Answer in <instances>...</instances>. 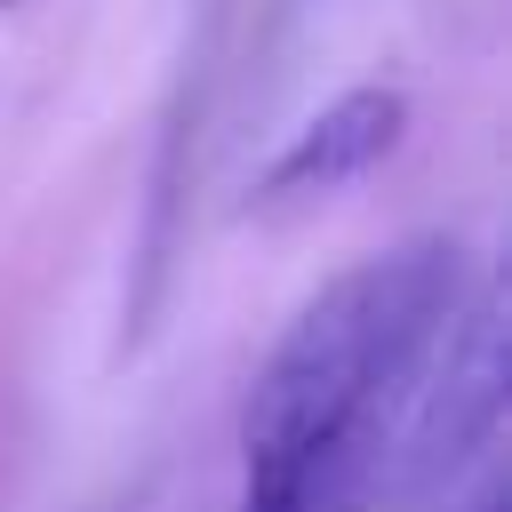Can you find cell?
<instances>
[{"instance_id":"3957f363","label":"cell","mask_w":512,"mask_h":512,"mask_svg":"<svg viewBox=\"0 0 512 512\" xmlns=\"http://www.w3.org/2000/svg\"><path fill=\"white\" fill-rule=\"evenodd\" d=\"M400 136H408V96H400V88H352V96L320 104V112L288 136V152H280V160L264 168V184H256V208L328 200V192H344L352 176H368Z\"/></svg>"},{"instance_id":"277c9868","label":"cell","mask_w":512,"mask_h":512,"mask_svg":"<svg viewBox=\"0 0 512 512\" xmlns=\"http://www.w3.org/2000/svg\"><path fill=\"white\" fill-rule=\"evenodd\" d=\"M472 512H504V488H488V496H480V504H472Z\"/></svg>"},{"instance_id":"7a4b0ae2","label":"cell","mask_w":512,"mask_h":512,"mask_svg":"<svg viewBox=\"0 0 512 512\" xmlns=\"http://www.w3.org/2000/svg\"><path fill=\"white\" fill-rule=\"evenodd\" d=\"M432 376L416 400V424L400 440V496H432L448 488L504 424V304L496 288H480L472 304H456V320L432 344Z\"/></svg>"},{"instance_id":"6da1fadb","label":"cell","mask_w":512,"mask_h":512,"mask_svg":"<svg viewBox=\"0 0 512 512\" xmlns=\"http://www.w3.org/2000/svg\"><path fill=\"white\" fill-rule=\"evenodd\" d=\"M456 304H464L456 240H400L352 264L344 280H328L248 384V408H240L248 496L304 488L336 448H360V440L376 448L384 408L424 376Z\"/></svg>"},{"instance_id":"5b68a950","label":"cell","mask_w":512,"mask_h":512,"mask_svg":"<svg viewBox=\"0 0 512 512\" xmlns=\"http://www.w3.org/2000/svg\"><path fill=\"white\" fill-rule=\"evenodd\" d=\"M0 8H8V0H0Z\"/></svg>"}]
</instances>
